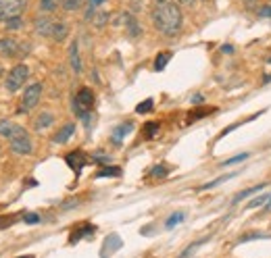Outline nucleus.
Masks as SVG:
<instances>
[{
    "mask_svg": "<svg viewBox=\"0 0 271 258\" xmlns=\"http://www.w3.org/2000/svg\"><path fill=\"white\" fill-rule=\"evenodd\" d=\"M271 198V194H267V196H261V198H255L251 204H248V208H259V206H265Z\"/></svg>",
    "mask_w": 271,
    "mask_h": 258,
    "instance_id": "nucleus-31",
    "label": "nucleus"
},
{
    "mask_svg": "<svg viewBox=\"0 0 271 258\" xmlns=\"http://www.w3.org/2000/svg\"><path fill=\"white\" fill-rule=\"evenodd\" d=\"M3 73H5V69H3V64H0V77H3Z\"/></svg>",
    "mask_w": 271,
    "mask_h": 258,
    "instance_id": "nucleus-40",
    "label": "nucleus"
},
{
    "mask_svg": "<svg viewBox=\"0 0 271 258\" xmlns=\"http://www.w3.org/2000/svg\"><path fill=\"white\" fill-rule=\"evenodd\" d=\"M9 144H11V150H13L15 154H32V152H34V144H32V140H30L28 134L19 136V138H15V140H11Z\"/></svg>",
    "mask_w": 271,
    "mask_h": 258,
    "instance_id": "nucleus-9",
    "label": "nucleus"
},
{
    "mask_svg": "<svg viewBox=\"0 0 271 258\" xmlns=\"http://www.w3.org/2000/svg\"><path fill=\"white\" fill-rule=\"evenodd\" d=\"M21 25H23V19H21V17H13V19L7 21V27L9 29H19Z\"/></svg>",
    "mask_w": 271,
    "mask_h": 258,
    "instance_id": "nucleus-32",
    "label": "nucleus"
},
{
    "mask_svg": "<svg viewBox=\"0 0 271 258\" xmlns=\"http://www.w3.org/2000/svg\"><path fill=\"white\" fill-rule=\"evenodd\" d=\"M69 62H71V69L75 75L82 73V58H79V48H77V42L69 46Z\"/></svg>",
    "mask_w": 271,
    "mask_h": 258,
    "instance_id": "nucleus-15",
    "label": "nucleus"
},
{
    "mask_svg": "<svg viewBox=\"0 0 271 258\" xmlns=\"http://www.w3.org/2000/svg\"><path fill=\"white\" fill-rule=\"evenodd\" d=\"M121 248V240L117 238V235L115 233H113L111 235V238H106V242H104V252H115V250H119Z\"/></svg>",
    "mask_w": 271,
    "mask_h": 258,
    "instance_id": "nucleus-20",
    "label": "nucleus"
},
{
    "mask_svg": "<svg viewBox=\"0 0 271 258\" xmlns=\"http://www.w3.org/2000/svg\"><path fill=\"white\" fill-rule=\"evenodd\" d=\"M75 134V123H67V125H63L59 132L55 134V138H52V142L55 144H65V142H69L71 140V136Z\"/></svg>",
    "mask_w": 271,
    "mask_h": 258,
    "instance_id": "nucleus-12",
    "label": "nucleus"
},
{
    "mask_svg": "<svg viewBox=\"0 0 271 258\" xmlns=\"http://www.w3.org/2000/svg\"><path fill=\"white\" fill-rule=\"evenodd\" d=\"M265 185H267V183H259V185H253V187H248V189H242L240 194H236V196H234L232 204H238V202H242L244 198H248V196H253V194H255V191H261V189H265Z\"/></svg>",
    "mask_w": 271,
    "mask_h": 258,
    "instance_id": "nucleus-18",
    "label": "nucleus"
},
{
    "mask_svg": "<svg viewBox=\"0 0 271 258\" xmlns=\"http://www.w3.org/2000/svg\"><path fill=\"white\" fill-rule=\"evenodd\" d=\"M40 96H42V83H40V81L28 85V88L23 90V98H21L19 111H21V113H30L32 109H36L38 102H40Z\"/></svg>",
    "mask_w": 271,
    "mask_h": 258,
    "instance_id": "nucleus-4",
    "label": "nucleus"
},
{
    "mask_svg": "<svg viewBox=\"0 0 271 258\" xmlns=\"http://www.w3.org/2000/svg\"><path fill=\"white\" fill-rule=\"evenodd\" d=\"M192 102H194V104H200V102H202V96H194Z\"/></svg>",
    "mask_w": 271,
    "mask_h": 258,
    "instance_id": "nucleus-39",
    "label": "nucleus"
},
{
    "mask_svg": "<svg viewBox=\"0 0 271 258\" xmlns=\"http://www.w3.org/2000/svg\"><path fill=\"white\" fill-rule=\"evenodd\" d=\"M92 160H96V163H109L111 158H109L106 154H102V152H98V154H94V156H92Z\"/></svg>",
    "mask_w": 271,
    "mask_h": 258,
    "instance_id": "nucleus-35",
    "label": "nucleus"
},
{
    "mask_svg": "<svg viewBox=\"0 0 271 258\" xmlns=\"http://www.w3.org/2000/svg\"><path fill=\"white\" fill-rule=\"evenodd\" d=\"M82 5H84V0H61V7H63L65 11H69V13L79 11Z\"/></svg>",
    "mask_w": 271,
    "mask_h": 258,
    "instance_id": "nucleus-24",
    "label": "nucleus"
},
{
    "mask_svg": "<svg viewBox=\"0 0 271 258\" xmlns=\"http://www.w3.org/2000/svg\"><path fill=\"white\" fill-rule=\"evenodd\" d=\"M177 5H184V7H196L198 0H175Z\"/></svg>",
    "mask_w": 271,
    "mask_h": 258,
    "instance_id": "nucleus-36",
    "label": "nucleus"
},
{
    "mask_svg": "<svg viewBox=\"0 0 271 258\" xmlns=\"http://www.w3.org/2000/svg\"><path fill=\"white\" fill-rule=\"evenodd\" d=\"M238 173H228V175H221V177H217V179H213V181H209V183H205V185H200V189H211V187H217L219 183H223V181H228V179H232V177H236Z\"/></svg>",
    "mask_w": 271,
    "mask_h": 258,
    "instance_id": "nucleus-22",
    "label": "nucleus"
},
{
    "mask_svg": "<svg viewBox=\"0 0 271 258\" xmlns=\"http://www.w3.org/2000/svg\"><path fill=\"white\" fill-rule=\"evenodd\" d=\"M23 221L28 223V225H38L40 223V217L36 212H28V214H23Z\"/></svg>",
    "mask_w": 271,
    "mask_h": 258,
    "instance_id": "nucleus-33",
    "label": "nucleus"
},
{
    "mask_svg": "<svg viewBox=\"0 0 271 258\" xmlns=\"http://www.w3.org/2000/svg\"><path fill=\"white\" fill-rule=\"evenodd\" d=\"M248 158V152H242V154H238V156H232V158H228L223 163V167H232V165H238V163H242V160H246Z\"/></svg>",
    "mask_w": 271,
    "mask_h": 258,
    "instance_id": "nucleus-30",
    "label": "nucleus"
},
{
    "mask_svg": "<svg viewBox=\"0 0 271 258\" xmlns=\"http://www.w3.org/2000/svg\"><path fill=\"white\" fill-rule=\"evenodd\" d=\"M59 5H61V0H40V9L44 13H52Z\"/></svg>",
    "mask_w": 271,
    "mask_h": 258,
    "instance_id": "nucleus-27",
    "label": "nucleus"
},
{
    "mask_svg": "<svg viewBox=\"0 0 271 258\" xmlns=\"http://www.w3.org/2000/svg\"><path fill=\"white\" fill-rule=\"evenodd\" d=\"M28 9V0H0V21L21 17Z\"/></svg>",
    "mask_w": 271,
    "mask_h": 258,
    "instance_id": "nucleus-5",
    "label": "nucleus"
},
{
    "mask_svg": "<svg viewBox=\"0 0 271 258\" xmlns=\"http://www.w3.org/2000/svg\"><path fill=\"white\" fill-rule=\"evenodd\" d=\"M102 3H104V0H90V7H92V9H94V7H100Z\"/></svg>",
    "mask_w": 271,
    "mask_h": 258,
    "instance_id": "nucleus-37",
    "label": "nucleus"
},
{
    "mask_svg": "<svg viewBox=\"0 0 271 258\" xmlns=\"http://www.w3.org/2000/svg\"><path fill=\"white\" fill-rule=\"evenodd\" d=\"M156 132H159V123H154V121H148V123L144 125V129H142L144 138H148V140H152V138L156 136Z\"/></svg>",
    "mask_w": 271,
    "mask_h": 258,
    "instance_id": "nucleus-23",
    "label": "nucleus"
},
{
    "mask_svg": "<svg viewBox=\"0 0 271 258\" xmlns=\"http://www.w3.org/2000/svg\"><path fill=\"white\" fill-rule=\"evenodd\" d=\"M94 231H96V227H94V225H90V223H84V225L75 227V229L71 231V235H69V244H77L79 240L88 238V235H92Z\"/></svg>",
    "mask_w": 271,
    "mask_h": 258,
    "instance_id": "nucleus-10",
    "label": "nucleus"
},
{
    "mask_svg": "<svg viewBox=\"0 0 271 258\" xmlns=\"http://www.w3.org/2000/svg\"><path fill=\"white\" fill-rule=\"evenodd\" d=\"M15 258H34V256H15Z\"/></svg>",
    "mask_w": 271,
    "mask_h": 258,
    "instance_id": "nucleus-41",
    "label": "nucleus"
},
{
    "mask_svg": "<svg viewBox=\"0 0 271 258\" xmlns=\"http://www.w3.org/2000/svg\"><path fill=\"white\" fill-rule=\"evenodd\" d=\"M71 106H73V113L79 119H84V123H88L90 121V111H92V106H94V94H92V90H90V88H82L75 94Z\"/></svg>",
    "mask_w": 271,
    "mask_h": 258,
    "instance_id": "nucleus-2",
    "label": "nucleus"
},
{
    "mask_svg": "<svg viewBox=\"0 0 271 258\" xmlns=\"http://www.w3.org/2000/svg\"><path fill=\"white\" fill-rule=\"evenodd\" d=\"M167 173H169V169H167L165 165H156V167H152V171H150L152 177H165Z\"/></svg>",
    "mask_w": 271,
    "mask_h": 258,
    "instance_id": "nucleus-29",
    "label": "nucleus"
},
{
    "mask_svg": "<svg viewBox=\"0 0 271 258\" xmlns=\"http://www.w3.org/2000/svg\"><path fill=\"white\" fill-rule=\"evenodd\" d=\"M150 19L154 29L167 38L177 36L184 27V15L179 11V5L171 3V0H159L150 13Z\"/></svg>",
    "mask_w": 271,
    "mask_h": 258,
    "instance_id": "nucleus-1",
    "label": "nucleus"
},
{
    "mask_svg": "<svg viewBox=\"0 0 271 258\" xmlns=\"http://www.w3.org/2000/svg\"><path fill=\"white\" fill-rule=\"evenodd\" d=\"M171 56H173L171 50H163V52L156 54V58H154V71H163L167 67V62L171 60Z\"/></svg>",
    "mask_w": 271,
    "mask_h": 258,
    "instance_id": "nucleus-17",
    "label": "nucleus"
},
{
    "mask_svg": "<svg viewBox=\"0 0 271 258\" xmlns=\"http://www.w3.org/2000/svg\"><path fill=\"white\" fill-rule=\"evenodd\" d=\"M21 52V44L15 40V38H3L0 40V56H7V58H15Z\"/></svg>",
    "mask_w": 271,
    "mask_h": 258,
    "instance_id": "nucleus-8",
    "label": "nucleus"
},
{
    "mask_svg": "<svg viewBox=\"0 0 271 258\" xmlns=\"http://www.w3.org/2000/svg\"><path fill=\"white\" fill-rule=\"evenodd\" d=\"M67 36H69V25H67L65 21H57V19H55L52 29H50V38H52L55 42H63Z\"/></svg>",
    "mask_w": 271,
    "mask_h": 258,
    "instance_id": "nucleus-13",
    "label": "nucleus"
},
{
    "mask_svg": "<svg viewBox=\"0 0 271 258\" xmlns=\"http://www.w3.org/2000/svg\"><path fill=\"white\" fill-rule=\"evenodd\" d=\"M23 134H28V132H25V129L21 127V125H17V123H13V121H9V119H3V121H0V136L7 138L9 142L15 140V138H19V136H23Z\"/></svg>",
    "mask_w": 271,
    "mask_h": 258,
    "instance_id": "nucleus-7",
    "label": "nucleus"
},
{
    "mask_svg": "<svg viewBox=\"0 0 271 258\" xmlns=\"http://www.w3.org/2000/svg\"><path fill=\"white\" fill-rule=\"evenodd\" d=\"M184 217H186V214H184V212H173V214H171V217L167 219L165 227H167V229H173L175 225H179V223H184Z\"/></svg>",
    "mask_w": 271,
    "mask_h": 258,
    "instance_id": "nucleus-25",
    "label": "nucleus"
},
{
    "mask_svg": "<svg viewBox=\"0 0 271 258\" xmlns=\"http://www.w3.org/2000/svg\"><path fill=\"white\" fill-rule=\"evenodd\" d=\"M131 129H133V123H131V121H125V123L117 125L115 129H113V142H115V144H121L123 138L131 132Z\"/></svg>",
    "mask_w": 271,
    "mask_h": 258,
    "instance_id": "nucleus-14",
    "label": "nucleus"
},
{
    "mask_svg": "<svg viewBox=\"0 0 271 258\" xmlns=\"http://www.w3.org/2000/svg\"><path fill=\"white\" fill-rule=\"evenodd\" d=\"M259 17H261V19H269V17H271V5L261 7V9H259Z\"/></svg>",
    "mask_w": 271,
    "mask_h": 258,
    "instance_id": "nucleus-34",
    "label": "nucleus"
},
{
    "mask_svg": "<svg viewBox=\"0 0 271 258\" xmlns=\"http://www.w3.org/2000/svg\"><path fill=\"white\" fill-rule=\"evenodd\" d=\"M52 123H55V115H52L50 111H44V113H40L38 119L34 121V127H36V132H42V129L50 127Z\"/></svg>",
    "mask_w": 271,
    "mask_h": 258,
    "instance_id": "nucleus-16",
    "label": "nucleus"
},
{
    "mask_svg": "<svg viewBox=\"0 0 271 258\" xmlns=\"http://www.w3.org/2000/svg\"><path fill=\"white\" fill-rule=\"evenodd\" d=\"M65 163L75 171V175H79V173H82V169L90 163V156L84 152V150H73V152H69V154L65 156Z\"/></svg>",
    "mask_w": 271,
    "mask_h": 258,
    "instance_id": "nucleus-6",
    "label": "nucleus"
},
{
    "mask_svg": "<svg viewBox=\"0 0 271 258\" xmlns=\"http://www.w3.org/2000/svg\"><path fill=\"white\" fill-rule=\"evenodd\" d=\"M52 23H55V19H50V17H46V15H42V17H38V19H36L34 29H36V34H38V36H46V38H50Z\"/></svg>",
    "mask_w": 271,
    "mask_h": 258,
    "instance_id": "nucleus-11",
    "label": "nucleus"
},
{
    "mask_svg": "<svg viewBox=\"0 0 271 258\" xmlns=\"http://www.w3.org/2000/svg\"><path fill=\"white\" fill-rule=\"evenodd\" d=\"M28 77H30V67H28V64H17V67H13L9 71L7 81H5V88L11 94H15V92H19L21 88H23V83L28 81Z\"/></svg>",
    "mask_w": 271,
    "mask_h": 258,
    "instance_id": "nucleus-3",
    "label": "nucleus"
},
{
    "mask_svg": "<svg viewBox=\"0 0 271 258\" xmlns=\"http://www.w3.org/2000/svg\"><path fill=\"white\" fill-rule=\"evenodd\" d=\"M119 175H121L119 167H102L96 173V177H119Z\"/></svg>",
    "mask_w": 271,
    "mask_h": 258,
    "instance_id": "nucleus-21",
    "label": "nucleus"
},
{
    "mask_svg": "<svg viewBox=\"0 0 271 258\" xmlns=\"http://www.w3.org/2000/svg\"><path fill=\"white\" fill-rule=\"evenodd\" d=\"M125 19H127V21H125V23H127V29H129V36H131V38H138V36H140V27H138V23H136V19H133V17H129V15H127Z\"/></svg>",
    "mask_w": 271,
    "mask_h": 258,
    "instance_id": "nucleus-28",
    "label": "nucleus"
},
{
    "mask_svg": "<svg viewBox=\"0 0 271 258\" xmlns=\"http://www.w3.org/2000/svg\"><path fill=\"white\" fill-rule=\"evenodd\" d=\"M211 113H213V109H209V106H202V109H194V111H190V113H188V123L198 121V119L207 117V115H211Z\"/></svg>",
    "mask_w": 271,
    "mask_h": 258,
    "instance_id": "nucleus-19",
    "label": "nucleus"
},
{
    "mask_svg": "<svg viewBox=\"0 0 271 258\" xmlns=\"http://www.w3.org/2000/svg\"><path fill=\"white\" fill-rule=\"evenodd\" d=\"M156 3H159V0H156Z\"/></svg>",
    "mask_w": 271,
    "mask_h": 258,
    "instance_id": "nucleus-42",
    "label": "nucleus"
},
{
    "mask_svg": "<svg viewBox=\"0 0 271 258\" xmlns=\"http://www.w3.org/2000/svg\"><path fill=\"white\" fill-rule=\"evenodd\" d=\"M221 50H223V52H225V54H232V52H234V48H232V46H223V48H221Z\"/></svg>",
    "mask_w": 271,
    "mask_h": 258,
    "instance_id": "nucleus-38",
    "label": "nucleus"
},
{
    "mask_svg": "<svg viewBox=\"0 0 271 258\" xmlns=\"http://www.w3.org/2000/svg\"><path fill=\"white\" fill-rule=\"evenodd\" d=\"M152 106H154V100L152 98H146L144 102H140L138 106H136V113H138V115H146V113L152 111Z\"/></svg>",
    "mask_w": 271,
    "mask_h": 258,
    "instance_id": "nucleus-26",
    "label": "nucleus"
}]
</instances>
